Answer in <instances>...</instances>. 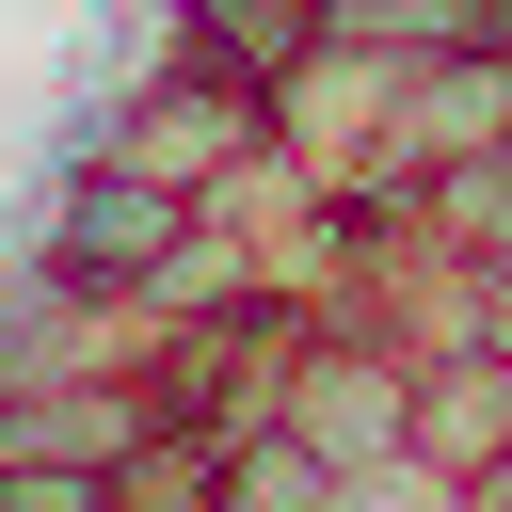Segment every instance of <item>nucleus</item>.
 I'll return each mask as SVG.
<instances>
[{
  "mask_svg": "<svg viewBox=\"0 0 512 512\" xmlns=\"http://www.w3.org/2000/svg\"><path fill=\"white\" fill-rule=\"evenodd\" d=\"M32 256H48L64 288L160 320L176 272H192V192H160V176H128V160H48V192H32Z\"/></svg>",
  "mask_w": 512,
  "mask_h": 512,
  "instance_id": "nucleus-1",
  "label": "nucleus"
},
{
  "mask_svg": "<svg viewBox=\"0 0 512 512\" xmlns=\"http://www.w3.org/2000/svg\"><path fill=\"white\" fill-rule=\"evenodd\" d=\"M400 400H416V352H400V336H368V320H304L272 432L320 448V464L352 480V464H400Z\"/></svg>",
  "mask_w": 512,
  "mask_h": 512,
  "instance_id": "nucleus-2",
  "label": "nucleus"
},
{
  "mask_svg": "<svg viewBox=\"0 0 512 512\" xmlns=\"http://www.w3.org/2000/svg\"><path fill=\"white\" fill-rule=\"evenodd\" d=\"M496 144H512V32L416 48V64H400V192L448 176V160H496Z\"/></svg>",
  "mask_w": 512,
  "mask_h": 512,
  "instance_id": "nucleus-3",
  "label": "nucleus"
},
{
  "mask_svg": "<svg viewBox=\"0 0 512 512\" xmlns=\"http://www.w3.org/2000/svg\"><path fill=\"white\" fill-rule=\"evenodd\" d=\"M400 448L432 464V480H496L512 464V368L496 352H416V400H400Z\"/></svg>",
  "mask_w": 512,
  "mask_h": 512,
  "instance_id": "nucleus-4",
  "label": "nucleus"
},
{
  "mask_svg": "<svg viewBox=\"0 0 512 512\" xmlns=\"http://www.w3.org/2000/svg\"><path fill=\"white\" fill-rule=\"evenodd\" d=\"M320 32H336L320 0H160V48H176V64H208V80H256V96H272Z\"/></svg>",
  "mask_w": 512,
  "mask_h": 512,
  "instance_id": "nucleus-5",
  "label": "nucleus"
},
{
  "mask_svg": "<svg viewBox=\"0 0 512 512\" xmlns=\"http://www.w3.org/2000/svg\"><path fill=\"white\" fill-rule=\"evenodd\" d=\"M208 512H336V464H320V448H288V432L256 416V432H224V464H208Z\"/></svg>",
  "mask_w": 512,
  "mask_h": 512,
  "instance_id": "nucleus-6",
  "label": "nucleus"
},
{
  "mask_svg": "<svg viewBox=\"0 0 512 512\" xmlns=\"http://www.w3.org/2000/svg\"><path fill=\"white\" fill-rule=\"evenodd\" d=\"M320 16H336L352 48H400V64H416V48H464V32H496V0H320Z\"/></svg>",
  "mask_w": 512,
  "mask_h": 512,
  "instance_id": "nucleus-7",
  "label": "nucleus"
},
{
  "mask_svg": "<svg viewBox=\"0 0 512 512\" xmlns=\"http://www.w3.org/2000/svg\"><path fill=\"white\" fill-rule=\"evenodd\" d=\"M336 512H480V496H464V480H432V464L400 448V464H352V480H336Z\"/></svg>",
  "mask_w": 512,
  "mask_h": 512,
  "instance_id": "nucleus-8",
  "label": "nucleus"
},
{
  "mask_svg": "<svg viewBox=\"0 0 512 512\" xmlns=\"http://www.w3.org/2000/svg\"><path fill=\"white\" fill-rule=\"evenodd\" d=\"M448 352H496V368H512V256H464V304H448Z\"/></svg>",
  "mask_w": 512,
  "mask_h": 512,
  "instance_id": "nucleus-9",
  "label": "nucleus"
}]
</instances>
